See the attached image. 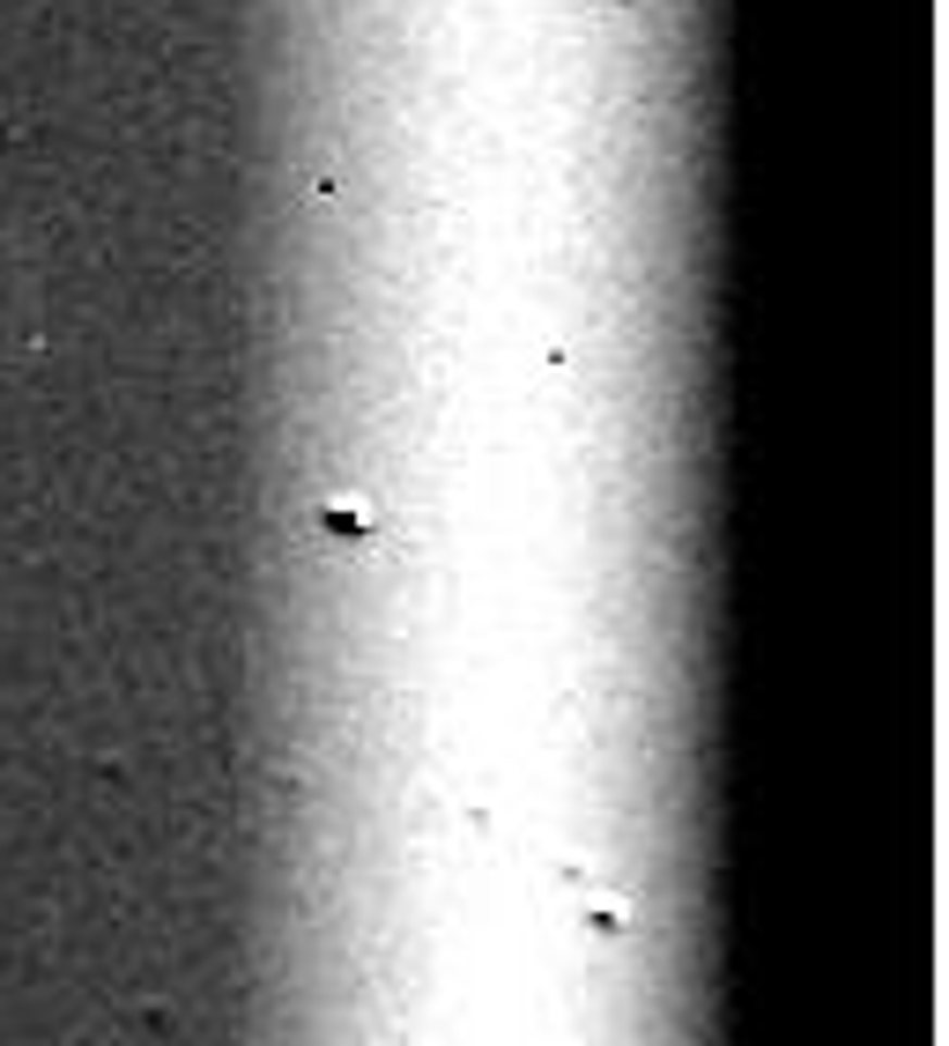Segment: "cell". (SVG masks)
<instances>
[{"mask_svg": "<svg viewBox=\"0 0 949 1046\" xmlns=\"http://www.w3.org/2000/svg\"><path fill=\"white\" fill-rule=\"evenodd\" d=\"M320 527H327V535H341V543H357V535H372V512H364V505H327V512H320Z\"/></svg>", "mask_w": 949, "mask_h": 1046, "instance_id": "cell-1", "label": "cell"}]
</instances>
